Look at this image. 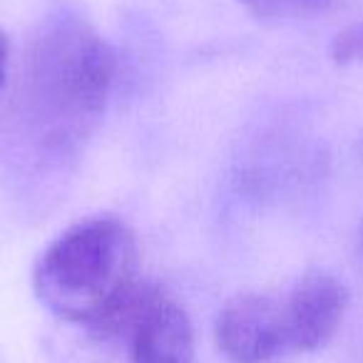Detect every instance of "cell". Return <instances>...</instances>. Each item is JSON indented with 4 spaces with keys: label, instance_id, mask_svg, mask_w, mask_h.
<instances>
[{
    "label": "cell",
    "instance_id": "6da1fadb",
    "mask_svg": "<svg viewBox=\"0 0 363 363\" xmlns=\"http://www.w3.org/2000/svg\"><path fill=\"white\" fill-rule=\"evenodd\" d=\"M35 294L55 316L110 338L130 333L152 289L140 281V247L120 217L82 219L40 254Z\"/></svg>",
    "mask_w": 363,
    "mask_h": 363
},
{
    "label": "cell",
    "instance_id": "7a4b0ae2",
    "mask_svg": "<svg viewBox=\"0 0 363 363\" xmlns=\"http://www.w3.org/2000/svg\"><path fill=\"white\" fill-rule=\"evenodd\" d=\"M115 75V50L85 18H45L21 77L23 112L40 145L52 152L75 150L105 112Z\"/></svg>",
    "mask_w": 363,
    "mask_h": 363
},
{
    "label": "cell",
    "instance_id": "3957f363",
    "mask_svg": "<svg viewBox=\"0 0 363 363\" xmlns=\"http://www.w3.org/2000/svg\"><path fill=\"white\" fill-rule=\"evenodd\" d=\"M217 343L232 363H269L291 353L284 298L237 294L217 316Z\"/></svg>",
    "mask_w": 363,
    "mask_h": 363
},
{
    "label": "cell",
    "instance_id": "277c9868",
    "mask_svg": "<svg viewBox=\"0 0 363 363\" xmlns=\"http://www.w3.org/2000/svg\"><path fill=\"white\" fill-rule=\"evenodd\" d=\"M348 306V291L341 279L313 269L303 274L284 298L291 353L323 348L341 328Z\"/></svg>",
    "mask_w": 363,
    "mask_h": 363
},
{
    "label": "cell",
    "instance_id": "5b68a950",
    "mask_svg": "<svg viewBox=\"0 0 363 363\" xmlns=\"http://www.w3.org/2000/svg\"><path fill=\"white\" fill-rule=\"evenodd\" d=\"M130 338L132 363H197L187 311L155 289L132 323Z\"/></svg>",
    "mask_w": 363,
    "mask_h": 363
},
{
    "label": "cell",
    "instance_id": "8992f818",
    "mask_svg": "<svg viewBox=\"0 0 363 363\" xmlns=\"http://www.w3.org/2000/svg\"><path fill=\"white\" fill-rule=\"evenodd\" d=\"M259 18H306L341 8L351 0H242Z\"/></svg>",
    "mask_w": 363,
    "mask_h": 363
},
{
    "label": "cell",
    "instance_id": "52a82bcc",
    "mask_svg": "<svg viewBox=\"0 0 363 363\" xmlns=\"http://www.w3.org/2000/svg\"><path fill=\"white\" fill-rule=\"evenodd\" d=\"M331 60L338 65H363V21L351 23L333 38Z\"/></svg>",
    "mask_w": 363,
    "mask_h": 363
},
{
    "label": "cell",
    "instance_id": "ba28073f",
    "mask_svg": "<svg viewBox=\"0 0 363 363\" xmlns=\"http://www.w3.org/2000/svg\"><path fill=\"white\" fill-rule=\"evenodd\" d=\"M8 62H11V43H8L6 33L0 30V90H3V85H6Z\"/></svg>",
    "mask_w": 363,
    "mask_h": 363
}]
</instances>
